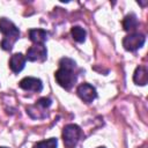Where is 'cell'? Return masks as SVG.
Instances as JSON below:
<instances>
[{
    "label": "cell",
    "instance_id": "cell-1",
    "mask_svg": "<svg viewBox=\"0 0 148 148\" xmlns=\"http://www.w3.org/2000/svg\"><path fill=\"white\" fill-rule=\"evenodd\" d=\"M76 62L69 58H61L59 61V68L54 73L57 83L66 90H69L76 81Z\"/></svg>",
    "mask_w": 148,
    "mask_h": 148
},
{
    "label": "cell",
    "instance_id": "cell-2",
    "mask_svg": "<svg viewBox=\"0 0 148 148\" xmlns=\"http://www.w3.org/2000/svg\"><path fill=\"white\" fill-rule=\"evenodd\" d=\"M0 32H2L5 36L1 42V47L6 51H10L13 49V45L16 43V40L20 37L18 28L8 18L1 17L0 18Z\"/></svg>",
    "mask_w": 148,
    "mask_h": 148
},
{
    "label": "cell",
    "instance_id": "cell-3",
    "mask_svg": "<svg viewBox=\"0 0 148 148\" xmlns=\"http://www.w3.org/2000/svg\"><path fill=\"white\" fill-rule=\"evenodd\" d=\"M81 128L75 124H68L62 130V140L66 148H75L80 136H81Z\"/></svg>",
    "mask_w": 148,
    "mask_h": 148
},
{
    "label": "cell",
    "instance_id": "cell-4",
    "mask_svg": "<svg viewBox=\"0 0 148 148\" xmlns=\"http://www.w3.org/2000/svg\"><path fill=\"white\" fill-rule=\"evenodd\" d=\"M146 42V37L142 34L139 32H133L127 35L124 39H123V46L125 47V50L127 51H136L138 49H140Z\"/></svg>",
    "mask_w": 148,
    "mask_h": 148
},
{
    "label": "cell",
    "instance_id": "cell-5",
    "mask_svg": "<svg viewBox=\"0 0 148 148\" xmlns=\"http://www.w3.org/2000/svg\"><path fill=\"white\" fill-rule=\"evenodd\" d=\"M47 51L44 44H34L27 50L25 59L29 61H44L46 59Z\"/></svg>",
    "mask_w": 148,
    "mask_h": 148
},
{
    "label": "cell",
    "instance_id": "cell-6",
    "mask_svg": "<svg viewBox=\"0 0 148 148\" xmlns=\"http://www.w3.org/2000/svg\"><path fill=\"white\" fill-rule=\"evenodd\" d=\"M76 92L79 95V97L86 102V103H91L96 97H97V92H96V89L89 84V83H82L77 87L76 89Z\"/></svg>",
    "mask_w": 148,
    "mask_h": 148
},
{
    "label": "cell",
    "instance_id": "cell-7",
    "mask_svg": "<svg viewBox=\"0 0 148 148\" xmlns=\"http://www.w3.org/2000/svg\"><path fill=\"white\" fill-rule=\"evenodd\" d=\"M20 88H22L23 90H28V91H35V92H39L43 89V83L37 77H31V76H27L24 79H22L18 83Z\"/></svg>",
    "mask_w": 148,
    "mask_h": 148
},
{
    "label": "cell",
    "instance_id": "cell-8",
    "mask_svg": "<svg viewBox=\"0 0 148 148\" xmlns=\"http://www.w3.org/2000/svg\"><path fill=\"white\" fill-rule=\"evenodd\" d=\"M25 61H27V59L22 53H15L10 57L9 67L14 73H20L24 68Z\"/></svg>",
    "mask_w": 148,
    "mask_h": 148
},
{
    "label": "cell",
    "instance_id": "cell-9",
    "mask_svg": "<svg viewBox=\"0 0 148 148\" xmlns=\"http://www.w3.org/2000/svg\"><path fill=\"white\" fill-rule=\"evenodd\" d=\"M29 38L34 44H44L47 39V32L43 29L29 30Z\"/></svg>",
    "mask_w": 148,
    "mask_h": 148
},
{
    "label": "cell",
    "instance_id": "cell-10",
    "mask_svg": "<svg viewBox=\"0 0 148 148\" xmlns=\"http://www.w3.org/2000/svg\"><path fill=\"white\" fill-rule=\"evenodd\" d=\"M133 81L135 82V84H140V86H145L148 81V74H147V68L145 66H139L133 75Z\"/></svg>",
    "mask_w": 148,
    "mask_h": 148
},
{
    "label": "cell",
    "instance_id": "cell-11",
    "mask_svg": "<svg viewBox=\"0 0 148 148\" xmlns=\"http://www.w3.org/2000/svg\"><path fill=\"white\" fill-rule=\"evenodd\" d=\"M123 27H124V30H126V31L135 30V28L138 27V18H136L135 14L131 13V14L126 15L123 21Z\"/></svg>",
    "mask_w": 148,
    "mask_h": 148
},
{
    "label": "cell",
    "instance_id": "cell-12",
    "mask_svg": "<svg viewBox=\"0 0 148 148\" xmlns=\"http://www.w3.org/2000/svg\"><path fill=\"white\" fill-rule=\"evenodd\" d=\"M71 34H72L73 39L75 42H77V43H83L84 39H86V35H87L86 30L83 28H81V27H77V25L72 28Z\"/></svg>",
    "mask_w": 148,
    "mask_h": 148
},
{
    "label": "cell",
    "instance_id": "cell-13",
    "mask_svg": "<svg viewBox=\"0 0 148 148\" xmlns=\"http://www.w3.org/2000/svg\"><path fill=\"white\" fill-rule=\"evenodd\" d=\"M58 146V140L56 138H50L47 140H43L37 142L34 148H57Z\"/></svg>",
    "mask_w": 148,
    "mask_h": 148
},
{
    "label": "cell",
    "instance_id": "cell-14",
    "mask_svg": "<svg viewBox=\"0 0 148 148\" xmlns=\"http://www.w3.org/2000/svg\"><path fill=\"white\" fill-rule=\"evenodd\" d=\"M0 148H8V147H0Z\"/></svg>",
    "mask_w": 148,
    "mask_h": 148
},
{
    "label": "cell",
    "instance_id": "cell-15",
    "mask_svg": "<svg viewBox=\"0 0 148 148\" xmlns=\"http://www.w3.org/2000/svg\"><path fill=\"white\" fill-rule=\"evenodd\" d=\"M98 148H105V147H98Z\"/></svg>",
    "mask_w": 148,
    "mask_h": 148
}]
</instances>
